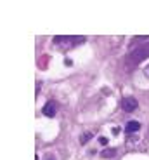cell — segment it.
<instances>
[{
	"label": "cell",
	"mask_w": 149,
	"mask_h": 160,
	"mask_svg": "<svg viewBox=\"0 0 149 160\" xmlns=\"http://www.w3.org/2000/svg\"><path fill=\"white\" fill-rule=\"evenodd\" d=\"M146 58H149V44L142 45V47H137L135 51L130 52L128 56V61L130 63H141L142 59H146Z\"/></svg>",
	"instance_id": "1"
},
{
	"label": "cell",
	"mask_w": 149,
	"mask_h": 160,
	"mask_svg": "<svg viewBox=\"0 0 149 160\" xmlns=\"http://www.w3.org/2000/svg\"><path fill=\"white\" fill-rule=\"evenodd\" d=\"M137 106H139V103H137L135 98H123V101H121V108H123V112H127V113L135 112Z\"/></svg>",
	"instance_id": "2"
},
{
	"label": "cell",
	"mask_w": 149,
	"mask_h": 160,
	"mask_svg": "<svg viewBox=\"0 0 149 160\" xmlns=\"http://www.w3.org/2000/svg\"><path fill=\"white\" fill-rule=\"evenodd\" d=\"M56 113H57V104L54 103V101L45 103V106H44V115L45 117H54Z\"/></svg>",
	"instance_id": "3"
},
{
	"label": "cell",
	"mask_w": 149,
	"mask_h": 160,
	"mask_svg": "<svg viewBox=\"0 0 149 160\" xmlns=\"http://www.w3.org/2000/svg\"><path fill=\"white\" fill-rule=\"evenodd\" d=\"M139 129H141V124H139V122H135V120H132V122H128V124H127V132H128V134L137 132Z\"/></svg>",
	"instance_id": "4"
},
{
	"label": "cell",
	"mask_w": 149,
	"mask_h": 160,
	"mask_svg": "<svg viewBox=\"0 0 149 160\" xmlns=\"http://www.w3.org/2000/svg\"><path fill=\"white\" fill-rule=\"evenodd\" d=\"M114 155H116V150H114V148L104 150V152L101 153V157H102V158H111V157H114Z\"/></svg>",
	"instance_id": "5"
},
{
	"label": "cell",
	"mask_w": 149,
	"mask_h": 160,
	"mask_svg": "<svg viewBox=\"0 0 149 160\" xmlns=\"http://www.w3.org/2000/svg\"><path fill=\"white\" fill-rule=\"evenodd\" d=\"M90 138H92V134H90V132H85L83 136H81V139H80V141H81V143L85 144V143H87V141L90 139Z\"/></svg>",
	"instance_id": "6"
},
{
	"label": "cell",
	"mask_w": 149,
	"mask_h": 160,
	"mask_svg": "<svg viewBox=\"0 0 149 160\" xmlns=\"http://www.w3.org/2000/svg\"><path fill=\"white\" fill-rule=\"evenodd\" d=\"M144 75L149 78V64H146V68H144Z\"/></svg>",
	"instance_id": "7"
},
{
	"label": "cell",
	"mask_w": 149,
	"mask_h": 160,
	"mask_svg": "<svg viewBox=\"0 0 149 160\" xmlns=\"http://www.w3.org/2000/svg\"><path fill=\"white\" fill-rule=\"evenodd\" d=\"M99 143H101V144H108V138H101V139H99Z\"/></svg>",
	"instance_id": "8"
}]
</instances>
